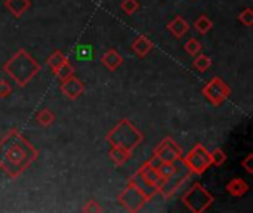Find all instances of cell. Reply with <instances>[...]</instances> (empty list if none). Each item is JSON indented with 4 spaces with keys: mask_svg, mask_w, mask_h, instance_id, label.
Here are the masks:
<instances>
[{
    "mask_svg": "<svg viewBox=\"0 0 253 213\" xmlns=\"http://www.w3.org/2000/svg\"><path fill=\"white\" fill-rule=\"evenodd\" d=\"M213 200V196L199 182L187 190L185 194L181 197V202L194 213L206 212L212 206Z\"/></svg>",
    "mask_w": 253,
    "mask_h": 213,
    "instance_id": "5",
    "label": "cell"
},
{
    "mask_svg": "<svg viewBox=\"0 0 253 213\" xmlns=\"http://www.w3.org/2000/svg\"><path fill=\"white\" fill-rule=\"evenodd\" d=\"M4 6L15 18H21L31 7V1L30 0H4Z\"/></svg>",
    "mask_w": 253,
    "mask_h": 213,
    "instance_id": "16",
    "label": "cell"
},
{
    "mask_svg": "<svg viewBox=\"0 0 253 213\" xmlns=\"http://www.w3.org/2000/svg\"><path fill=\"white\" fill-rule=\"evenodd\" d=\"M40 70L42 65L25 49H19L6 64H3V71L15 80L19 87L28 85V82H31Z\"/></svg>",
    "mask_w": 253,
    "mask_h": 213,
    "instance_id": "2",
    "label": "cell"
},
{
    "mask_svg": "<svg viewBox=\"0 0 253 213\" xmlns=\"http://www.w3.org/2000/svg\"><path fill=\"white\" fill-rule=\"evenodd\" d=\"M136 179H139V184H142L141 187L144 188V191L147 193V196L150 199H153L157 194L159 185L162 182L163 178L159 176L157 169L150 163V160H147L138 170L136 173Z\"/></svg>",
    "mask_w": 253,
    "mask_h": 213,
    "instance_id": "7",
    "label": "cell"
},
{
    "mask_svg": "<svg viewBox=\"0 0 253 213\" xmlns=\"http://www.w3.org/2000/svg\"><path fill=\"white\" fill-rule=\"evenodd\" d=\"M209 153H211V162L213 166H222L227 162V156L221 148H215Z\"/></svg>",
    "mask_w": 253,
    "mask_h": 213,
    "instance_id": "24",
    "label": "cell"
},
{
    "mask_svg": "<svg viewBox=\"0 0 253 213\" xmlns=\"http://www.w3.org/2000/svg\"><path fill=\"white\" fill-rule=\"evenodd\" d=\"M92 53H93V49L90 44H86L83 47L79 49V56L80 58H84V59H90L92 58Z\"/></svg>",
    "mask_w": 253,
    "mask_h": 213,
    "instance_id": "30",
    "label": "cell"
},
{
    "mask_svg": "<svg viewBox=\"0 0 253 213\" xmlns=\"http://www.w3.org/2000/svg\"><path fill=\"white\" fill-rule=\"evenodd\" d=\"M203 95L205 98L213 104V105H221L224 104L230 95H231V87L227 85V82H224L221 77H213L208 82V85L203 87Z\"/></svg>",
    "mask_w": 253,
    "mask_h": 213,
    "instance_id": "8",
    "label": "cell"
},
{
    "mask_svg": "<svg viewBox=\"0 0 253 213\" xmlns=\"http://www.w3.org/2000/svg\"><path fill=\"white\" fill-rule=\"evenodd\" d=\"M225 190L233 197H243L249 191V184L242 178H234L225 185Z\"/></svg>",
    "mask_w": 253,
    "mask_h": 213,
    "instance_id": "15",
    "label": "cell"
},
{
    "mask_svg": "<svg viewBox=\"0 0 253 213\" xmlns=\"http://www.w3.org/2000/svg\"><path fill=\"white\" fill-rule=\"evenodd\" d=\"M168 30L170 31V34L176 39H181L184 34H187V31L190 30V25L187 22V19H184L182 16H175L169 24H168Z\"/></svg>",
    "mask_w": 253,
    "mask_h": 213,
    "instance_id": "17",
    "label": "cell"
},
{
    "mask_svg": "<svg viewBox=\"0 0 253 213\" xmlns=\"http://www.w3.org/2000/svg\"><path fill=\"white\" fill-rule=\"evenodd\" d=\"M61 92L68 99H77L84 92V85L76 76H71V77L61 82Z\"/></svg>",
    "mask_w": 253,
    "mask_h": 213,
    "instance_id": "11",
    "label": "cell"
},
{
    "mask_svg": "<svg viewBox=\"0 0 253 213\" xmlns=\"http://www.w3.org/2000/svg\"><path fill=\"white\" fill-rule=\"evenodd\" d=\"M65 61H68L67 59V56L61 52V50H55L49 58H47V65H49V68L52 70V71H55L59 65H62Z\"/></svg>",
    "mask_w": 253,
    "mask_h": 213,
    "instance_id": "23",
    "label": "cell"
},
{
    "mask_svg": "<svg viewBox=\"0 0 253 213\" xmlns=\"http://www.w3.org/2000/svg\"><path fill=\"white\" fill-rule=\"evenodd\" d=\"M184 49L187 50V53H188V55L196 56L197 53H200V50H202V44H200V42H199L197 39H188V40H187V43L184 44Z\"/></svg>",
    "mask_w": 253,
    "mask_h": 213,
    "instance_id": "25",
    "label": "cell"
},
{
    "mask_svg": "<svg viewBox=\"0 0 253 213\" xmlns=\"http://www.w3.org/2000/svg\"><path fill=\"white\" fill-rule=\"evenodd\" d=\"M211 65H212V59L205 53H197L194 61H193V67L200 73H205L206 70H209Z\"/></svg>",
    "mask_w": 253,
    "mask_h": 213,
    "instance_id": "19",
    "label": "cell"
},
{
    "mask_svg": "<svg viewBox=\"0 0 253 213\" xmlns=\"http://www.w3.org/2000/svg\"><path fill=\"white\" fill-rule=\"evenodd\" d=\"M153 47H154V43L147 36H139L132 42V50L141 58L147 56L153 50Z\"/></svg>",
    "mask_w": 253,
    "mask_h": 213,
    "instance_id": "14",
    "label": "cell"
},
{
    "mask_svg": "<svg viewBox=\"0 0 253 213\" xmlns=\"http://www.w3.org/2000/svg\"><path fill=\"white\" fill-rule=\"evenodd\" d=\"M252 160H253V154H249L243 162H242V166L249 172V173H253V166H252Z\"/></svg>",
    "mask_w": 253,
    "mask_h": 213,
    "instance_id": "31",
    "label": "cell"
},
{
    "mask_svg": "<svg viewBox=\"0 0 253 213\" xmlns=\"http://www.w3.org/2000/svg\"><path fill=\"white\" fill-rule=\"evenodd\" d=\"M13 92L12 86L6 80H0V98H7Z\"/></svg>",
    "mask_w": 253,
    "mask_h": 213,
    "instance_id": "29",
    "label": "cell"
},
{
    "mask_svg": "<svg viewBox=\"0 0 253 213\" xmlns=\"http://www.w3.org/2000/svg\"><path fill=\"white\" fill-rule=\"evenodd\" d=\"M179 169L181 168L176 163H165V162H162L157 166V172H159V176L160 178H169V176L175 175Z\"/></svg>",
    "mask_w": 253,
    "mask_h": 213,
    "instance_id": "21",
    "label": "cell"
},
{
    "mask_svg": "<svg viewBox=\"0 0 253 213\" xmlns=\"http://www.w3.org/2000/svg\"><path fill=\"white\" fill-rule=\"evenodd\" d=\"M82 211L86 213H99L102 212L104 209H102V206H101L96 200H87Z\"/></svg>",
    "mask_w": 253,
    "mask_h": 213,
    "instance_id": "28",
    "label": "cell"
},
{
    "mask_svg": "<svg viewBox=\"0 0 253 213\" xmlns=\"http://www.w3.org/2000/svg\"><path fill=\"white\" fill-rule=\"evenodd\" d=\"M39 157V151L15 129L0 141V169L10 178L21 176Z\"/></svg>",
    "mask_w": 253,
    "mask_h": 213,
    "instance_id": "1",
    "label": "cell"
},
{
    "mask_svg": "<svg viewBox=\"0 0 253 213\" xmlns=\"http://www.w3.org/2000/svg\"><path fill=\"white\" fill-rule=\"evenodd\" d=\"M153 156L165 163H178L182 159V148L176 144L173 138L168 136L154 148Z\"/></svg>",
    "mask_w": 253,
    "mask_h": 213,
    "instance_id": "9",
    "label": "cell"
},
{
    "mask_svg": "<svg viewBox=\"0 0 253 213\" xmlns=\"http://www.w3.org/2000/svg\"><path fill=\"white\" fill-rule=\"evenodd\" d=\"M237 19L245 25V27H252L253 25V10L251 7H246L245 10H242L237 16Z\"/></svg>",
    "mask_w": 253,
    "mask_h": 213,
    "instance_id": "27",
    "label": "cell"
},
{
    "mask_svg": "<svg viewBox=\"0 0 253 213\" xmlns=\"http://www.w3.org/2000/svg\"><path fill=\"white\" fill-rule=\"evenodd\" d=\"M181 163L190 173L202 175L212 166L211 153L206 150L203 144H197L194 148L190 150V153L185 157L181 159Z\"/></svg>",
    "mask_w": 253,
    "mask_h": 213,
    "instance_id": "6",
    "label": "cell"
},
{
    "mask_svg": "<svg viewBox=\"0 0 253 213\" xmlns=\"http://www.w3.org/2000/svg\"><path fill=\"white\" fill-rule=\"evenodd\" d=\"M101 62H102L110 71H116V70L123 64V56L117 52V49L111 47V49H108V50L102 55Z\"/></svg>",
    "mask_w": 253,
    "mask_h": 213,
    "instance_id": "13",
    "label": "cell"
},
{
    "mask_svg": "<svg viewBox=\"0 0 253 213\" xmlns=\"http://www.w3.org/2000/svg\"><path fill=\"white\" fill-rule=\"evenodd\" d=\"M53 73H55V74H56V77L62 82V80H65V79H68V77L74 76L76 70H74V65H73L70 61H65V62H64L62 65H59Z\"/></svg>",
    "mask_w": 253,
    "mask_h": 213,
    "instance_id": "20",
    "label": "cell"
},
{
    "mask_svg": "<svg viewBox=\"0 0 253 213\" xmlns=\"http://www.w3.org/2000/svg\"><path fill=\"white\" fill-rule=\"evenodd\" d=\"M36 120L40 126L43 128H49L50 125H53L55 122V114L49 110V108H43L36 114Z\"/></svg>",
    "mask_w": 253,
    "mask_h": 213,
    "instance_id": "18",
    "label": "cell"
},
{
    "mask_svg": "<svg viewBox=\"0 0 253 213\" xmlns=\"http://www.w3.org/2000/svg\"><path fill=\"white\" fill-rule=\"evenodd\" d=\"M190 175H191L190 172H184V173H182V169H179L175 175L162 179L157 193L162 194L163 199H170V197H173V196L179 191V188L182 187V184L188 179Z\"/></svg>",
    "mask_w": 253,
    "mask_h": 213,
    "instance_id": "10",
    "label": "cell"
},
{
    "mask_svg": "<svg viewBox=\"0 0 253 213\" xmlns=\"http://www.w3.org/2000/svg\"><path fill=\"white\" fill-rule=\"evenodd\" d=\"M194 27H196V30H197L200 34H206V33H209V31L212 30L213 22H212V19H211L209 16H206V15H200V16L196 19Z\"/></svg>",
    "mask_w": 253,
    "mask_h": 213,
    "instance_id": "22",
    "label": "cell"
},
{
    "mask_svg": "<svg viewBox=\"0 0 253 213\" xmlns=\"http://www.w3.org/2000/svg\"><path fill=\"white\" fill-rule=\"evenodd\" d=\"M110 145L123 147L129 151H133L144 139V135L138 128H135L129 119L120 120L105 136Z\"/></svg>",
    "mask_w": 253,
    "mask_h": 213,
    "instance_id": "3",
    "label": "cell"
},
{
    "mask_svg": "<svg viewBox=\"0 0 253 213\" xmlns=\"http://www.w3.org/2000/svg\"><path fill=\"white\" fill-rule=\"evenodd\" d=\"M119 203L122 208H125L127 212H139L142 211V208L151 200L147 193L144 191V188L141 187V184L136 181V178H130L127 185L120 191L119 197H117Z\"/></svg>",
    "mask_w": 253,
    "mask_h": 213,
    "instance_id": "4",
    "label": "cell"
},
{
    "mask_svg": "<svg viewBox=\"0 0 253 213\" xmlns=\"http://www.w3.org/2000/svg\"><path fill=\"white\" fill-rule=\"evenodd\" d=\"M120 7L126 15H133L139 9V1L138 0H123L120 3Z\"/></svg>",
    "mask_w": 253,
    "mask_h": 213,
    "instance_id": "26",
    "label": "cell"
},
{
    "mask_svg": "<svg viewBox=\"0 0 253 213\" xmlns=\"http://www.w3.org/2000/svg\"><path fill=\"white\" fill-rule=\"evenodd\" d=\"M108 157L114 163V166L120 168V166H123L125 163L129 162V159L132 157V151H129V150H126L123 147L111 145V150L108 153Z\"/></svg>",
    "mask_w": 253,
    "mask_h": 213,
    "instance_id": "12",
    "label": "cell"
}]
</instances>
